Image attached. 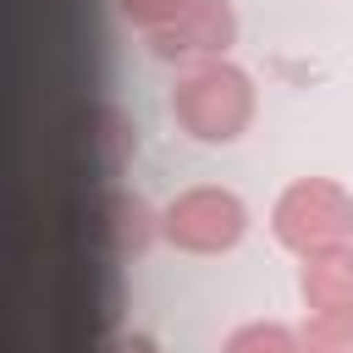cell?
Instances as JSON below:
<instances>
[{
    "label": "cell",
    "instance_id": "obj_2",
    "mask_svg": "<svg viewBox=\"0 0 353 353\" xmlns=\"http://www.w3.org/2000/svg\"><path fill=\"white\" fill-rule=\"evenodd\" d=\"M171 116L199 143H232L254 116V83L232 61H199L171 88Z\"/></svg>",
    "mask_w": 353,
    "mask_h": 353
},
{
    "label": "cell",
    "instance_id": "obj_10",
    "mask_svg": "<svg viewBox=\"0 0 353 353\" xmlns=\"http://www.w3.org/2000/svg\"><path fill=\"white\" fill-rule=\"evenodd\" d=\"M88 353H160L149 336H105L99 347H88Z\"/></svg>",
    "mask_w": 353,
    "mask_h": 353
},
{
    "label": "cell",
    "instance_id": "obj_1",
    "mask_svg": "<svg viewBox=\"0 0 353 353\" xmlns=\"http://www.w3.org/2000/svg\"><path fill=\"white\" fill-rule=\"evenodd\" d=\"M132 160V127L116 105L105 99H83L55 121V165H61V188H99L110 176H121Z\"/></svg>",
    "mask_w": 353,
    "mask_h": 353
},
{
    "label": "cell",
    "instance_id": "obj_9",
    "mask_svg": "<svg viewBox=\"0 0 353 353\" xmlns=\"http://www.w3.org/2000/svg\"><path fill=\"white\" fill-rule=\"evenodd\" d=\"M182 0H116V11L127 17V22H138V28H154L165 11H176Z\"/></svg>",
    "mask_w": 353,
    "mask_h": 353
},
{
    "label": "cell",
    "instance_id": "obj_5",
    "mask_svg": "<svg viewBox=\"0 0 353 353\" xmlns=\"http://www.w3.org/2000/svg\"><path fill=\"white\" fill-rule=\"evenodd\" d=\"M143 33H149L154 61H215L232 44V6L226 0H182Z\"/></svg>",
    "mask_w": 353,
    "mask_h": 353
},
{
    "label": "cell",
    "instance_id": "obj_4",
    "mask_svg": "<svg viewBox=\"0 0 353 353\" xmlns=\"http://www.w3.org/2000/svg\"><path fill=\"white\" fill-rule=\"evenodd\" d=\"M160 237L182 254H226L243 237V199L226 188H188L160 210Z\"/></svg>",
    "mask_w": 353,
    "mask_h": 353
},
{
    "label": "cell",
    "instance_id": "obj_3",
    "mask_svg": "<svg viewBox=\"0 0 353 353\" xmlns=\"http://www.w3.org/2000/svg\"><path fill=\"white\" fill-rule=\"evenodd\" d=\"M270 232H276V243L309 254V248L336 243V237L353 232V199H347V188H336L331 176H298V182H287V188L276 193V204H270Z\"/></svg>",
    "mask_w": 353,
    "mask_h": 353
},
{
    "label": "cell",
    "instance_id": "obj_6",
    "mask_svg": "<svg viewBox=\"0 0 353 353\" xmlns=\"http://www.w3.org/2000/svg\"><path fill=\"white\" fill-rule=\"evenodd\" d=\"M298 292L309 303V314H325V309H353V243H320L303 254V270H298Z\"/></svg>",
    "mask_w": 353,
    "mask_h": 353
},
{
    "label": "cell",
    "instance_id": "obj_8",
    "mask_svg": "<svg viewBox=\"0 0 353 353\" xmlns=\"http://www.w3.org/2000/svg\"><path fill=\"white\" fill-rule=\"evenodd\" d=\"M221 353H303V347H298V336H292L287 325H276V320H248V325H237V331L221 342Z\"/></svg>",
    "mask_w": 353,
    "mask_h": 353
},
{
    "label": "cell",
    "instance_id": "obj_7",
    "mask_svg": "<svg viewBox=\"0 0 353 353\" xmlns=\"http://www.w3.org/2000/svg\"><path fill=\"white\" fill-rule=\"evenodd\" d=\"M298 347L303 353H353V309L309 314L303 331H298Z\"/></svg>",
    "mask_w": 353,
    "mask_h": 353
}]
</instances>
